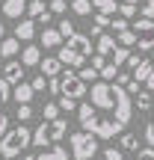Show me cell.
I'll list each match as a JSON object with an SVG mask.
<instances>
[{
    "mask_svg": "<svg viewBox=\"0 0 154 160\" xmlns=\"http://www.w3.org/2000/svg\"><path fill=\"white\" fill-rule=\"evenodd\" d=\"M77 119H80V128L86 133H92V137H98V139H113L116 133L125 131V125L113 113L95 110L92 104H77Z\"/></svg>",
    "mask_w": 154,
    "mask_h": 160,
    "instance_id": "1",
    "label": "cell"
},
{
    "mask_svg": "<svg viewBox=\"0 0 154 160\" xmlns=\"http://www.w3.org/2000/svg\"><path fill=\"white\" fill-rule=\"evenodd\" d=\"M24 12L30 15V21H39V18H42V15L47 12V6H45V0H30Z\"/></svg>",
    "mask_w": 154,
    "mask_h": 160,
    "instance_id": "21",
    "label": "cell"
},
{
    "mask_svg": "<svg viewBox=\"0 0 154 160\" xmlns=\"http://www.w3.org/2000/svg\"><path fill=\"white\" fill-rule=\"evenodd\" d=\"M57 107H59V110H65V113H71V110H77V101H74V98H65V95H59Z\"/></svg>",
    "mask_w": 154,
    "mask_h": 160,
    "instance_id": "31",
    "label": "cell"
},
{
    "mask_svg": "<svg viewBox=\"0 0 154 160\" xmlns=\"http://www.w3.org/2000/svg\"><path fill=\"white\" fill-rule=\"evenodd\" d=\"M57 33L62 36V39H71V36H74L77 30H74V24H71L68 18H65V21H59V27H57Z\"/></svg>",
    "mask_w": 154,
    "mask_h": 160,
    "instance_id": "29",
    "label": "cell"
},
{
    "mask_svg": "<svg viewBox=\"0 0 154 160\" xmlns=\"http://www.w3.org/2000/svg\"><path fill=\"white\" fill-rule=\"evenodd\" d=\"M145 142H148V148H154V119L145 125Z\"/></svg>",
    "mask_w": 154,
    "mask_h": 160,
    "instance_id": "42",
    "label": "cell"
},
{
    "mask_svg": "<svg viewBox=\"0 0 154 160\" xmlns=\"http://www.w3.org/2000/svg\"><path fill=\"white\" fill-rule=\"evenodd\" d=\"M30 131L27 125H18V128H9V131L0 137V157L3 160H15L18 154H24V148H30Z\"/></svg>",
    "mask_w": 154,
    "mask_h": 160,
    "instance_id": "3",
    "label": "cell"
},
{
    "mask_svg": "<svg viewBox=\"0 0 154 160\" xmlns=\"http://www.w3.org/2000/svg\"><path fill=\"white\" fill-rule=\"evenodd\" d=\"M86 92H89V104H92L95 110L113 113V89H110L107 80H95V83H92V89H86Z\"/></svg>",
    "mask_w": 154,
    "mask_h": 160,
    "instance_id": "6",
    "label": "cell"
},
{
    "mask_svg": "<svg viewBox=\"0 0 154 160\" xmlns=\"http://www.w3.org/2000/svg\"><path fill=\"white\" fill-rule=\"evenodd\" d=\"M151 62H154V59H151Z\"/></svg>",
    "mask_w": 154,
    "mask_h": 160,
    "instance_id": "51",
    "label": "cell"
},
{
    "mask_svg": "<svg viewBox=\"0 0 154 160\" xmlns=\"http://www.w3.org/2000/svg\"><path fill=\"white\" fill-rule=\"evenodd\" d=\"M68 148H71L74 160H92L98 154V137H92L86 131H77V133L68 137Z\"/></svg>",
    "mask_w": 154,
    "mask_h": 160,
    "instance_id": "5",
    "label": "cell"
},
{
    "mask_svg": "<svg viewBox=\"0 0 154 160\" xmlns=\"http://www.w3.org/2000/svg\"><path fill=\"white\" fill-rule=\"evenodd\" d=\"M3 36H6V30H3V24H0V39H3Z\"/></svg>",
    "mask_w": 154,
    "mask_h": 160,
    "instance_id": "48",
    "label": "cell"
},
{
    "mask_svg": "<svg viewBox=\"0 0 154 160\" xmlns=\"http://www.w3.org/2000/svg\"><path fill=\"white\" fill-rule=\"evenodd\" d=\"M18 51H21V42H18V39H6V36L0 39V57H3V59H15Z\"/></svg>",
    "mask_w": 154,
    "mask_h": 160,
    "instance_id": "16",
    "label": "cell"
},
{
    "mask_svg": "<svg viewBox=\"0 0 154 160\" xmlns=\"http://www.w3.org/2000/svg\"><path fill=\"white\" fill-rule=\"evenodd\" d=\"M6 131H9V116H6V113H0V137H3Z\"/></svg>",
    "mask_w": 154,
    "mask_h": 160,
    "instance_id": "45",
    "label": "cell"
},
{
    "mask_svg": "<svg viewBox=\"0 0 154 160\" xmlns=\"http://www.w3.org/2000/svg\"><path fill=\"white\" fill-rule=\"evenodd\" d=\"M137 160H154V148H137Z\"/></svg>",
    "mask_w": 154,
    "mask_h": 160,
    "instance_id": "44",
    "label": "cell"
},
{
    "mask_svg": "<svg viewBox=\"0 0 154 160\" xmlns=\"http://www.w3.org/2000/svg\"><path fill=\"white\" fill-rule=\"evenodd\" d=\"M30 86H33V92H45V89H47V77H45V74L33 77V83H30Z\"/></svg>",
    "mask_w": 154,
    "mask_h": 160,
    "instance_id": "37",
    "label": "cell"
},
{
    "mask_svg": "<svg viewBox=\"0 0 154 160\" xmlns=\"http://www.w3.org/2000/svg\"><path fill=\"white\" fill-rule=\"evenodd\" d=\"M110 27H113L116 33H125L131 24H127V18H110Z\"/></svg>",
    "mask_w": 154,
    "mask_h": 160,
    "instance_id": "34",
    "label": "cell"
},
{
    "mask_svg": "<svg viewBox=\"0 0 154 160\" xmlns=\"http://www.w3.org/2000/svg\"><path fill=\"white\" fill-rule=\"evenodd\" d=\"M71 12H74V15H89V12H92V3H89V0H71Z\"/></svg>",
    "mask_w": 154,
    "mask_h": 160,
    "instance_id": "26",
    "label": "cell"
},
{
    "mask_svg": "<svg viewBox=\"0 0 154 160\" xmlns=\"http://www.w3.org/2000/svg\"><path fill=\"white\" fill-rule=\"evenodd\" d=\"M145 89H148V92H154V68H151V74H148V80H145Z\"/></svg>",
    "mask_w": 154,
    "mask_h": 160,
    "instance_id": "47",
    "label": "cell"
},
{
    "mask_svg": "<svg viewBox=\"0 0 154 160\" xmlns=\"http://www.w3.org/2000/svg\"><path fill=\"white\" fill-rule=\"evenodd\" d=\"M89 57H92V39L83 36V33H74L65 45H59V53H57V59L62 62V68L65 65H68V68H80Z\"/></svg>",
    "mask_w": 154,
    "mask_h": 160,
    "instance_id": "2",
    "label": "cell"
},
{
    "mask_svg": "<svg viewBox=\"0 0 154 160\" xmlns=\"http://www.w3.org/2000/svg\"><path fill=\"white\" fill-rule=\"evenodd\" d=\"M89 3H92V9L104 12V15H116V9H119L116 0H89Z\"/></svg>",
    "mask_w": 154,
    "mask_h": 160,
    "instance_id": "22",
    "label": "cell"
},
{
    "mask_svg": "<svg viewBox=\"0 0 154 160\" xmlns=\"http://www.w3.org/2000/svg\"><path fill=\"white\" fill-rule=\"evenodd\" d=\"M139 59H142V57H137V53H131V57H127V59H125V62H127V65H131V68H137V65H139Z\"/></svg>",
    "mask_w": 154,
    "mask_h": 160,
    "instance_id": "46",
    "label": "cell"
},
{
    "mask_svg": "<svg viewBox=\"0 0 154 160\" xmlns=\"http://www.w3.org/2000/svg\"><path fill=\"white\" fill-rule=\"evenodd\" d=\"M65 9H68V3H65V0H51V6H47V12H53V15H62Z\"/></svg>",
    "mask_w": 154,
    "mask_h": 160,
    "instance_id": "35",
    "label": "cell"
},
{
    "mask_svg": "<svg viewBox=\"0 0 154 160\" xmlns=\"http://www.w3.org/2000/svg\"><path fill=\"white\" fill-rule=\"evenodd\" d=\"M110 89H113V116L122 125H127V122H131V113H133L131 95H127L125 86H119V83H110Z\"/></svg>",
    "mask_w": 154,
    "mask_h": 160,
    "instance_id": "7",
    "label": "cell"
},
{
    "mask_svg": "<svg viewBox=\"0 0 154 160\" xmlns=\"http://www.w3.org/2000/svg\"><path fill=\"white\" fill-rule=\"evenodd\" d=\"M98 74H101V77H104V80H107V83H110V80H116V74H119V68H116L113 62H107V65H104L101 71H98Z\"/></svg>",
    "mask_w": 154,
    "mask_h": 160,
    "instance_id": "32",
    "label": "cell"
},
{
    "mask_svg": "<svg viewBox=\"0 0 154 160\" xmlns=\"http://www.w3.org/2000/svg\"><path fill=\"white\" fill-rule=\"evenodd\" d=\"M110 57H113V59H110V62H113V65H116V68H119V65H122V62H125V59H127V57H131V48H122V45H116V51H113V53H110Z\"/></svg>",
    "mask_w": 154,
    "mask_h": 160,
    "instance_id": "24",
    "label": "cell"
},
{
    "mask_svg": "<svg viewBox=\"0 0 154 160\" xmlns=\"http://www.w3.org/2000/svg\"><path fill=\"white\" fill-rule=\"evenodd\" d=\"M39 68H42V74H45V77H59V74H62V62H59L57 57L39 59Z\"/></svg>",
    "mask_w": 154,
    "mask_h": 160,
    "instance_id": "12",
    "label": "cell"
},
{
    "mask_svg": "<svg viewBox=\"0 0 154 160\" xmlns=\"http://www.w3.org/2000/svg\"><path fill=\"white\" fill-rule=\"evenodd\" d=\"M98 53H101V57H110V53L116 51V36H98V48H95Z\"/></svg>",
    "mask_w": 154,
    "mask_h": 160,
    "instance_id": "20",
    "label": "cell"
},
{
    "mask_svg": "<svg viewBox=\"0 0 154 160\" xmlns=\"http://www.w3.org/2000/svg\"><path fill=\"white\" fill-rule=\"evenodd\" d=\"M92 24H95V27H101V30H104V27H110V15H104V12H98V15L92 18Z\"/></svg>",
    "mask_w": 154,
    "mask_h": 160,
    "instance_id": "40",
    "label": "cell"
},
{
    "mask_svg": "<svg viewBox=\"0 0 154 160\" xmlns=\"http://www.w3.org/2000/svg\"><path fill=\"white\" fill-rule=\"evenodd\" d=\"M119 145H122V151H137L139 148V137L137 133H122Z\"/></svg>",
    "mask_w": 154,
    "mask_h": 160,
    "instance_id": "23",
    "label": "cell"
},
{
    "mask_svg": "<svg viewBox=\"0 0 154 160\" xmlns=\"http://www.w3.org/2000/svg\"><path fill=\"white\" fill-rule=\"evenodd\" d=\"M104 65H107V57H101V53H95V57H92V68H95V71H101Z\"/></svg>",
    "mask_w": 154,
    "mask_h": 160,
    "instance_id": "43",
    "label": "cell"
},
{
    "mask_svg": "<svg viewBox=\"0 0 154 160\" xmlns=\"http://www.w3.org/2000/svg\"><path fill=\"white\" fill-rule=\"evenodd\" d=\"M68 133V122L65 119H51V122H42L39 128L33 131V137H30V145H39V148H51V145H57L59 139Z\"/></svg>",
    "mask_w": 154,
    "mask_h": 160,
    "instance_id": "4",
    "label": "cell"
},
{
    "mask_svg": "<svg viewBox=\"0 0 154 160\" xmlns=\"http://www.w3.org/2000/svg\"><path fill=\"white\" fill-rule=\"evenodd\" d=\"M42 119H45V122L59 119V107H57V104H45V110H42Z\"/></svg>",
    "mask_w": 154,
    "mask_h": 160,
    "instance_id": "30",
    "label": "cell"
},
{
    "mask_svg": "<svg viewBox=\"0 0 154 160\" xmlns=\"http://www.w3.org/2000/svg\"><path fill=\"white\" fill-rule=\"evenodd\" d=\"M9 98H12V86L6 83L3 77H0V104H6V101H9Z\"/></svg>",
    "mask_w": 154,
    "mask_h": 160,
    "instance_id": "36",
    "label": "cell"
},
{
    "mask_svg": "<svg viewBox=\"0 0 154 160\" xmlns=\"http://www.w3.org/2000/svg\"><path fill=\"white\" fill-rule=\"evenodd\" d=\"M15 39H18V42H33V39H36V21L21 18V21L15 24Z\"/></svg>",
    "mask_w": 154,
    "mask_h": 160,
    "instance_id": "11",
    "label": "cell"
},
{
    "mask_svg": "<svg viewBox=\"0 0 154 160\" xmlns=\"http://www.w3.org/2000/svg\"><path fill=\"white\" fill-rule=\"evenodd\" d=\"M77 77L83 80V83H95V80H98V71L92 68V65H80V71H77Z\"/></svg>",
    "mask_w": 154,
    "mask_h": 160,
    "instance_id": "27",
    "label": "cell"
},
{
    "mask_svg": "<svg viewBox=\"0 0 154 160\" xmlns=\"http://www.w3.org/2000/svg\"><path fill=\"white\" fill-rule=\"evenodd\" d=\"M125 3H131V6H137V0H125Z\"/></svg>",
    "mask_w": 154,
    "mask_h": 160,
    "instance_id": "49",
    "label": "cell"
},
{
    "mask_svg": "<svg viewBox=\"0 0 154 160\" xmlns=\"http://www.w3.org/2000/svg\"><path fill=\"white\" fill-rule=\"evenodd\" d=\"M131 30H133V36H137L139 51H154V21L139 18V21H133Z\"/></svg>",
    "mask_w": 154,
    "mask_h": 160,
    "instance_id": "9",
    "label": "cell"
},
{
    "mask_svg": "<svg viewBox=\"0 0 154 160\" xmlns=\"http://www.w3.org/2000/svg\"><path fill=\"white\" fill-rule=\"evenodd\" d=\"M0 71H3V62H0Z\"/></svg>",
    "mask_w": 154,
    "mask_h": 160,
    "instance_id": "50",
    "label": "cell"
},
{
    "mask_svg": "<svg viewBox=\"0 0 154 160\" xmlns=\"http://www.w3.org/2000/svg\"><path fill=\"white\" fill-rule=\"evenodd\" d=\"M137 110L139 113L151 110V92H137Z\"/></svg>",
    "mask_w": 154,
    "mask_h": 160,
    "instance_id": "28",
    "label": "cell"
},
{
    "mask_svg": "<svg viewBox=\"0 0 154 160\" xmlns=\"http://www.w3.org/2000/svg\"><path fill=\"white\" fill-rule=\"evenodd\" d=\"M27 9V0H3V15L6 18H21Z\"/></svg>",
    "mask_w": 154,
    "mask_h": 160,
    "instance_id": "15",
    "label": "cell"
},
{
    "mask_svg": "<svg viewBox=\"0 0 154 160\" xmlns=\"http://www.w3.org/2000/svg\"><path fill=\"white\" fill-rule=\"evenodd\" d=\"M151 68H154V62H151V59H139V65L133 68L131 80H137V83H145V80H148V74H151Z\"/></svg>",
    "mask_w": 154,
    "mask_h": 160,
    "instance_id": "19",
    "label": "cell"
},
{
    "mask_svg": "<svg viewBox=\"0 0 154 160\" xmlns=\"http://www.w3.org/2000/svg\"><path fill=\"white\" fill-rule=\"evenodd\" d=\"M33 160H68V151H65L62 145H51V148L42 151V154H33Z\"/></svg>",
    "mask_w": 154,
    "mask_h": 160,
    "instance_id": "17",
    "label": "cell"
},
{
    "mask_svg": "<svg viewBox=\"0 0 154 160\" xmlns=\"http://www.w3.org/2000/svg\"><path fill=\"white\" fill-rule=\"evenodd\" d=\"M33 95H36L33 86L24 83V80H21V83H15V89H12V98H15L18 104H30V101H33Z\"/></svg>",
    "mask_w": 154,
    "mask_h": 160,
    "instance_id": "13",
    "label": "cell"
},
{
    "mask_svg": "<svg viewBox=\"0 0 154 160\" xmlns=\"http://www.w3.org/2000/svg\"><path fill=\"white\" fill-rule=\"evenodd\" d=\"M104 160H125L122 148H104Z\"/></svg>",
    "mask_w": 154,
    "mask_h": 160,
    "instance_id": "38",
    "label": "cell"
},
{
    "mask_svg": "<svg viewBox=\"0 0 154 160\" xmlns=\"http://www.w3.org/2000/svg\"><path fill=\"white\" fill-rule=\"evenodd\" d=\"M27 119H33V107H30V104H18V122H27Z\"/></svg>",
    "mask_w": 154,
    "mask_h": 160,
    "instance_id": "33",
    "label": "cell"
},
{
    "mask_svg": "<svg viewBox=\"0 0 154 160\" xmlns=\"http://www.w3.org/2000/svg\"><path fill=\"white\" fill-rule=\"evenodd\" d=\"M0 77H3L9 86L21 83V80H24V65H21V59H6V62H3V71H0Z\"/></svg>",
    "mask_w": 154,
    "mask_h": 160,
    "instance_id": "10",
    "label": "cell"
},
{
    "mask_svg": "<svg viewBox=\"0 0 154 160\" xmlns=\"http://www.w3.org/2000/svg\"><path fill=\"white\" fill-rule=\"evenodd\" d=\"M39 59H42L39 45H27V48L21 51V65H24V68H30V65H39Z\"/></svg>",
    "mask_w": 154,
    "mask_h": 160,
    "instance_id": "14",
    "label": "cell"
},
{
    "mask_svg": "<svg viewBox=\"0 0 154 160\" xmlns=\"http://www.w3.org/2000/svg\"><path fill=\"white\" fill-rule=\"evenodd\" d=\"M116 36H119V39H116V45H122V48H133V45H137V36H133L131 27H127L125 33H116Z\"/></svg>",
    "mask_w": 154,
    "mask_h": 160,
    "instance_id": "25",
    "label": "cell"
},
{
    "mask_svg": "<svg viewBox=\"0 0 154 160\" xmlns=\"http://www.w3.org/2000/svg\"><path fill=\"white\" fill-rule=\"evenodd\" d=\"M116 12H119L122 18H133V15H137V6H131V3H122Z\"/></svg>",
    "mask_w": 154,
    "mask_h": 160,
    "instance_id": "39",
    "label": "cell"
},
{
    "mask_svg": "<svg viewBox=\"0 0 154 160\" xmlns=\"http://www.w3.org/2000/svg\"><path fill=\"white\" fill-rule=\"evenodd\" d=\"M86 89H89V86L83 83V80H80L74 71H62V74H59V95H65V98H83L86 95Z\"/></svg>",
    "mask_w": 154,
    "mask_h": 160,
    "instance_id": "8",
    "label": "cell"
},
{
    "mask_svg": "<svg viewBox=\"0 0 154 160\" xmlns=\"http://www.w3.org/2000/svg\"><path fill=\"white\" fill-rule=\"evenodd\" d=\"M142 18L154 21V0H145V3H142Z\"/></svg>",
    "mask_w": 154,
    "mask_h": 160,
    "instance_id": "41",
    "label": "cell"
},
{
    "mask_svg": "<svg viewBox=\"0 0 154 160\" xmlns=\"http://www.w3.org/2000/svg\"><path fill=\"white\" fill-rule=\"evenodd\" d=\"M39 42H42V48H59L62 45V36H59L53 27H45V33L39 36Z\"/></svg>",
    "mask_w": 154,
    "mask_h": 160,
    "instance_id": "18",
    "label": "cell"
}]
</instances>
